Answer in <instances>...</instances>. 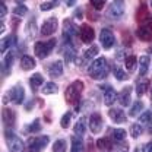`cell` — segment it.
Instances as JSON below:
<instances>
[{
  "instance_id": "1",
  "label": "cell",
  "mask_w": 152,
  "mask_h": 152,
  "mask_svg": "<svg viewBox=\"0 0 152 152\" xmlns=\"http://www.w3.org/2000/svg\"><path fill=\"white\" fill-rule=\"evenodd\" d=\"M108 72H110V67H108V64H107V60L104 58V57H98V58H95L94 61L89 64V67H88V73L89 76L92 77V79H104L105 76L108 75Z\"/></svg>"
},
{
  "instance_id": "2",
  "label": "cell",
  "mask_w": 152,
  "mask_h": 152,
  "mask_svg": "<svg viewBox=\"0 0 152 152\" xmlns=\"http://www.w3.org/2000/svg\"><path fill=\"white\" fill-rule=\"evenodd\" d=\"M82 91H83V82H82V80H75V82H72V83L67 86L66 92H64L66 101H67L69 104H75V102H77L79 98H80Z\"/></svg>"
},
{
  "instance_id": "3",
  "label": "cell",
  "mask_w": 152,
  "mask_h": 152,
  "mask_svg": "<svg viewBox=\"0 0 152 152\" xmlns=\"http://www.w3.org/2000/svg\"><path fill=\"white\" fill-rule=\"evenodd\" d=\"M54 47H56V39L54 38H51L48 41H38L34 45V53L39 60H42L53 51Z\"/></svg>"
},
{
  "instance_id": "4",
  "label": "cell",
  "mask_w": 152,
  "mask_h": 152,
  "mask_svg": "<svg viewBox=\"0 0 152 152\" xmlns=\"http://www.w3.org/2000/svg\"><path fill=\"white\" fill-rule=\"evenodd\" d=\"M4 139H6V142H7L9 152H23V148H25V146H23L22 139L18 137L10 129H6V130H4Z\"/></svg>"
},
{
  "instance_id": "5",
  "label": "cell",
  "mask_w": 152,
  "mask_h": 152,
  "mask_svg": "<svg viewBox=\"0 0 152 152\" xmlns=\"http://www.w3.org/2000/svg\"><path fill=\"white\" fill-rule=\"evenodd\" d=\"M75 35H77V28H76V25L70 19H66V20L63 22V39H64V44L75 45V44H73Z\"/></svg>"
},
{
  "instance_id": "6",
  "label": "cell",
  "mask_w": 152,
  "mask_h": 152,
  "mask_svg": "<svg viewBox=\"0 0 152 152\" xmlns=\"http://www.w3.org/2000/svg\"><path fill=\"white\" fill-rule=\"evenodd\" d=\"M50 139L48 136H37V137H31L28 140V152H41L47 145H48Z\"/></svg>"
},
{
  "instance_id": "7",
  "label": "cell",
  "mask_w": 152,
  "mask_h": 152,
  "mask_svg": "<svg viewBox=\"0 0 152 152\" xmlns=\"http://www.w3.org/2000/svg\"><path fill=\"white\" fill-rule=\"evenodd\" d=\"M57 25H58V23H57V18H54V16L45 19V20L42 22L41 28H39V34H41V35H44V37L53 35V34L56 32Z\"/></svg>"
},
{
  "instance_id": "8",
  "label": "cell",
  "mask_w": 152,
  "mask_h": 152,
  "mask_svg": "<svg viewBox=\"0 0 152 152\" xmlns=\"http://www.w3.org/2000/svg\"><path fill=\"white\" fill-rule=\"evenodd\" d=\"M99 41H101V45H102L105 50H110L114 45V41H115L113 31L108 29V28H104V29L99 32Z\"/></svg>"
},
{
  "instance_id": "9",
  "label": "cell",
  "mask_w": 152,
  "mask_h": 152,
  "mask_svg": "<svg viewBox=\"0 0 152 152\" xmlns=\"http://www.w3.org/2000/svg\"><path fill=\"white\" fill-rule=\"evenodd\" d=\"M124 1L123 0H114L110 4V9H108V15L114 19H120L124 13Z\"/></svg>"
},
{
  "instance_id": "10",
  "label": "cell",
  "mask_w": 152,
  "mask_h": 152,
  "mask_svg": "<svg viewBox=\"0 0 152 152\" xmlns=\"http://www.w3.org/2000/svg\"><path fill=\"white\" fill-rule=\"evenodd\" d=\"M79 37L82 39V42H85V44H89V42H92L95 38V31L92 26H89L88 23H83L82 26H80V29H79Z\"/></svg>"
},
{
  "instance_id": "11",
  "label": "cell",
  "mask_w": 152,
  "mask_h": 152,
  "mask_svg": "<svg viewBox=\"0 0 152 152\" xmlns=\"http://www.w3.org/2000/svg\"><path fill=\"white\" fill-rule=\"evenodd\" d=\"M89 129L92 133H99L102 129V117L99 113H92L89 117Z\"/></svg>"
},
{
  "instance_id": "12",
  "label": "cell",
  "mask_w": 152,
  "mask_h": 152,
  "mask_svg": "<svg viewBox=\"0 0 152 152\" xmlns=\"http://www.w3.org/2000/svg\"><path fill=\"white\" fill-rule=\"evenodd\" d=\"M104 104L107 107H111L114 102L117 101V92L113 86H104Z\"/></svg>"
},
{
  "instance_id": "13",
  "label": "cell",
  "mask_w": 152,
  "mask_h": 152,
  "mask_svg": "<svg viewBox=\"0 0 152 152\" xmlns=\"http://www.w3.org/2000/svg\"><path fill=\"white\" fill-rule=\"evenodd\" d=\"M1 118H3V123H4L6 129H12V127H13V124H15L16 114H15L13 110L6 108V110H3V113H1Z\"/></svg>"
},
{
  "instance_id": "14",
  "label": "cell",
  "mask_w": 152,
  "mask_h": 152,
  "mask_svg": "<svg viewBox=\"0 0 152 152\" xmlns=\"http://www.w3.org/2000/svg\"><path fill=\"white\" fill-rule=\"evenodd\" d=\"M9 96H10V99H12L15 104H22L23 99H25V91H23L22 86L18 85V86L12 88V91L9 92Z\"/></svg>"
},
{
  "instance_id": "15",
  "label": "cell",
  "mask_w": 152,
  "mask_h": 152,
  "mask_svg": "<svg viewBox=\"0 0 152 152\" xmlns=\"http://www.w3.org/2000/svg\"><path fill=\"white\" fill-rule=\"evenodd\" d=\"M47 70H48V75L51 77H60L61 73H63V61L61 60H56V61L50 63Z\"/></svg>"
},
{
  "instance_id": "16",
  "label": "cell",
  "mask_w": 152,
  "mask_h": 152,
  "mask_svg": "<svg viewBox=\"0 0 152 152\" xmlns=\"http://www.w3.org/2000/svg\"><path fill=\"white\" fill-rule=\"evenodd\" d=\"M108 117L113 120L114 123H126V121H127V115L124 114L123 110H120V108H110Z\"/></svg>"
},
{
  "instance_id": "17",
  "label": "cell",
  "mask_w": 152,
  "mask_h": 152,
  "mask_svg": "<svg viewBox=\"0 0 152 152\" xmlns=\"http://www.w3.org/2000/svg\"><path fill=\"white\" fill-rule=\"evenodd\" d=\"M132 91H133L132 86H126V88L120 92L118 101H120V104H121L123 107L130 105V102H132Z\"/></svg>"
},
{
  "instance_id": "18",
  "label": "cell",
  "mask_w": 152,
  "mask_h": 152,
  "mask_svg": "<svg viewBox=\"0 0 152 152\" xmlns=\"http://www.w3.org/2000/svg\"><path fill=\"white\" fill-rule=\"evenodd\" d=\"M136 35L142 41H151L152 39V26L151 25H143L136 31Z\"/></svg>"
},
{
  "instance_id": "19",
  "label": "cell",
  "mask_w": 152,
  "mask_h": 152,
  "mask_svg": "<svg viewBox=\"0 0 152 152\" xmlns=\"http://www.w3.org/2000/svg\"><path fill=\"white\" fill-rule=\"evenodd\" d=\"M13 60H15V54H13V53H6V57H4L3 64H1V75L3 76H7L10 73Z\"/></svg>"
},
{
  "instance_id": "20",
  "label": "cell",
  "mask_w": 152,
  "mask_h": 152,
  "mask_svg": "<svg viewBox=\"0 0 152 152\" xmlns=\"http://www.w3.org/2000/svg\"><path fill=\"white\" fill-rule=\"evenodd\" d=\"M149 63H151V57L148 56V54H143V56L139 58V75L140 76H145L148 73Z\"/></svg>"
},
{
  "instance_id": "21",
  "label": "cell",
  "mask_w": 152,
  "mask_h": 152,
  "mask_svg": "<svg viewBox=\"0 0 152 152\" xmlns=\"http://www.w3.org/2000/svg\"><path fill=\"white\" fill-rule=\"evenodd\" d=\"M72 142V148H70V152H83V142H82V137L80 136H72L70 139Z\"/></svg>"
},
{
  "instance_id": "22",
  "label": "cell",
  "mask_w": 152,
  "mask_h": 152,
  "mask_svg": "<svg viewBox=\"0 0 152 152\" xmlns=\"http://www.w3.org/2000/svg\"><path fill=\"white\" fill-rule=\"evenodd\" d=\"M20 67L23 70H32L35 67V60L31 56H23L20 58Z\"/></svg>"
},
{
  "instance_id": "23",
  "label": "cell",
  "mask_w": 152,
  "mask_h": 152,
  "mask_svg": "<svg viewBox=\"0 0 152 152\" xmlns=\"http://www.w3.org/2000/svg\"><path fill=\"white\" fill-rule=\"evenodd\" d=\"M63 54H64L66 61H72L76 56V47L75 45H70V44H64V47H63Z\"/></svg>"
},
{
  "instance_id": "24",
  "label": "cell",
  "mask_w": 152,
  "mask_h": 152,
  "mask_svg": "<svg viewBox=\"0 0 152 152\" xmlns=\"http://www.w3.org/2000/svg\"><path fill=\"white\" fill-rule=\"evenodd\" d=\"M85 121H86V118H85V117H80V118L76 121L75 129H73V130H75V134L80 136V137L85 134V130H86V123H85Z\"/></svg>"
},
{
  "instance_id": "25",
  "label": "cell",
  "mask_w": 152,
  "mask_h": 152,
  "mask_svg": "<svg viewBox=\"0 0 152 152\" xmlns=\"http://www.w3.org/2000/svg\"><path fill=\"white\" fill-rule=\"evenodd\" d=\"M15 39H16V37L13 35V34H10V35H6V37L1 39V45H0V51L1 53H4L12 44H15Z\"/></svg>"
},
{
  "instance_id": "26",
  "label": "cell",
  "mask_w": 152,
  "mask_h": 152,
  "mask_svg": "<svg viewBox=\"0 0 152 152\" xmlns=\"http://www.w3.org/2000/svg\"><path fill=\"white\" fill-rule=\"evenodd\" d=\"M29 83H31V86H32V89L34 91H37L38 88L44 83V77L41 76V73H35V75L31 76V79H29Z\"/></svg>"
},
{
  "instance_id": "27",
  "label": "cell",
  "mask_w": 152,
  "mask_h": 152,
  "mask_svg": "<svg viewBox=\"0 0 152 152\" xmlns=\"http://www.w3.org/2000/svg\"><path fill=\"white\" fill-rule=\"evenodd\" d=\"M41 92L45 95H51V94H57L58 92V86H57L54 82H47L44 85V88L41 89Z\"/></svg>"
},
{
  "instance_id": "28",
  "label": "cell",
  "mask_w": 152,
  "mask_h": 152,
  "mask_svg": "<svg viewBox=\"0 0 152 152\" xmlns=\"http://www.w3.org/2000/svg\"><path fill=\"white\" fill-rule=\"evenodd\" d=\"M96 54H98V45H91L85 53H83V61H89L91 58H94V57H96Z\"/></svg>"
},
{
  "instance_id": "29",
  "label": "cell",
  "mask_w": 152,
  "mask_h": 152,
  "mask_svg": "<svg viewBox=\"0 0 152 152\" xmlns=\"http://www.w3.org/2000/svg\"><path fill=\"white\" fill-rule=\"evenodd\" d=\"M38 32V28H37V23H35V19H31V22H28L26 25V35L29 38H34L37 35Z\"/></svg>"
},
{
  "instance_id": "30",
  "label": "cell",
  "mask_w": 152,
  "mask_h": 152,
  "mask_svg": "<svg viewBox=\"0 0 152 152\" xmlns=\"http://www.w3.org/2000/svg\"><path fill=\"white\" fill-rule=\"evenodd\" d=\"M148 85H149V80L148 79H142L140 82H137V85H136V94L139 95V96H142V95L146 92Z\"/></svg>"
},
{
  "instance_id": "31",
  "label": "cell",
  "mask_w": 152,
  "mask_h": 152,
  "mask_svg": "<svg viewBox=\"0 0 152 152\" xmlns=\"http://www.w3.org/2000/svg\"><path fill=\"white\" fill-rule=\"evenodd\" d=\"M142 110H143V102L142 101H134V104L132 105V108L129 111V115L130 117H136V115H139V113Z\"/></svg>"
},
{
  "instance_id": "32",
  "label": "cell",
  "mask_w": 152,
  "mask_h": 152,
  "mask_svg": "<svg viewBox=\"0 0 152 152\" xmlns=\"http://www.w3.org/2000/svg\"><path fill=\"white\" fill-rule=\"evenodd\" d=\"M66 139H57L53 143V152H66Z\"/></svg>"
},
{
  "instance_id": "33",
  "label": "cell",
  "mask_w": 152,
  "mask_h": 152,
  "mask_svg": "<svg viewBox=\"0 0 152 152\" xmlns=\"http://www.w3.org/2000/svg\"><path fill=\"white\" fill-rule=\"evenodd\" d=\"M96 145H98V148L102 149V151H110V149H111V142H110L108 137H101V139H98Z\"/></svg>"
},
{
  "instance_id": "34",
  "label": "cell",
  "mask_w": 152,
  "mask_h": 152,
  "mask_svg": "<svg viewBox=\"0 0 152 152\" xmlns=\"http://www.w3.org/2000/svg\"><path fill=\"white\" fill-rule=\"evenodd\" d=\"M110 132H111V136H113L115 140H118V142L126 139V130L124 129H113Z\"/></svg>"
},
{
  "instance_id": "35",
  "label": "cell",
  "mask_w": 152,
  "mask_h": 152,
  "mask_svg": "<svg viewBox=\"0 0 152 152\" xmlns=\"http://www.w3.org/2000/svg\"><path fill=\"white\" fill-rule=\"evenodd\" d=\"M26 130L29 133H38L41 130V121H39V118H35L29 126H26Z\"/></svg>"
},
{
  "instance_id": "36",
  "label": "cell",
  "mask_w": 152,
  "mask_h": 152,
  "mask_svg": "<svg viewBox=\"0 0 152 152\" xmlns=\"http://www.w3.org/2000/svg\"><path fill=\"white\" fill-rule=\"evenodd\" d=\"M114 75H115V79H117V80H126V79H129V75H127L121 67H115V69H114Z\"/></svg>"
},
{
  "instance_id": "37",
  "label": "cell",
  "mask_w": 152,
  "mask_h": 152,
  "mask_svg": "<svg viewBox=\"0 0 152 152\" xmlns=\"http://www.w3.org/2000/svg\"><path fill=\"white\" fill-rule=\"evenodd\" d=\"M28 13V7L23 6V4H18L15 9H13V15L15 16H25Z\"/></svg>"
},
{
  "instance_id": "38",
  "label": "cell",
  "mask_w": 152,
  "mask_h": 152,
  "mask_svg": "<svg viewBox=\"0 0 152 152\" xmlns=\"http://www.w3.org/2000/svg\"><path fill=\"white\" fill-rule=\"evenodd\" d=\"M130 134H132V137H134V139L139 137V136L142 134V126H140V124H136V123L132 124V126H130Z\"/></svg>"
},
{
  "instance_id": "39",
  "label": "cell",
  "mask_w": 152,
  "mask_h": 152,
  "mask_svg": "<svg viewBox=\"0 0 152 152\" xmlns=\"http://www.w3.org/2000/svg\"><path fill=\"white\" fill-rule=\"evenodd\" d=\"M139 121L143 123V124H151L152 123V113L151 111H145V113L139 117Z\"/></svg>"
},
{
  "instance_id": "40",
  "label": "cell",
  "mask_w": 152,
  "mask_h": 152,
  "mask_svg": "<svg viewBox=\"0 0 152 152\" xmlns=\"http://www.w3.org/2000/svg\"><path fill=\"white\" fill-rule=\"evenodd\" d=\"M136 57L134 56H127L126 57V60H124V64H126V67L129 69V70H133L134 69V66H136Z\"/></svg>"
},
{
  "instance_id": "41",
  "label": "cell",
  "mask_w": 152,
  "mask_h": 152,
  "mask_svg": "<svg viewBox=\"0 0 152 152\" xmlns=\"http://www.w3.org/2000/svg\"><path fill=\"white\" fill-rule=\"evenodd\" d=\"M70 118H72V113H70V111H69V113H66L63 117H61L60 124H61V127H63V129H67V127H69V124H70Z\"/></svg>"
},
{
  "instance_id": "42",
  "label": "cell",
  "mask_w": 152,
  "mask_h": 152,
  "mask_svg": "<svg viewBox=\"0 0 152 152\" xmlns=\"http://www.w3.org/2000/svg\"><path fill=\"white\" fill-rule=\"evenodd\" d=\"M146 18H148V10H146L145 4H142V7H140L139 12H137V19H139V20H145Z\"/></svg>"
},
{
  "instance_id": "43",
  "label": "cell",
  "mask_w": 152,
  "mask_h": 152,
  "mask_svg": "<svg viewBox=\"0 0 152 152\" xmlns=\"http://www.w3.org/2000/svg\"><path fill=\"white\" fill-rule=\"evenodd\" d=\"M54 7V4H53V1H44V3H41L39 4V9L42 10V12H47V10H51Z\"/></svg>"
},
{
  "instance_id": "44",
  "label": "cell",
  "mask_w": 152,
  "mask_h": 152,
  "mask_svg": "<svg viewBox=\"0 0 152 152\" xmlns=\"http://www.w3.org/2000/svg\"><path fill=\"white\" fill-rule=\"evenodd\" d=\"M91 4L94 6L96 10H99V9H102V6L105 4V0H91Z\"/></svg>"
},
{
  "instance_id": "45",
  "label": "cell",
  "mask_w": 152,
  "mask_h": 152,
  "mask_svg": "<svg viewBox=\"0 0 152 152\" xmlns=\"http://www.w3.org/2000/svg\"><path fill=\"white\" fill-rule=\"evenodd\" d=\"M6 13H7V7H6L4 3L1 1V3H0V16H1V19L6 16Z\"/></svg>"
},
{
  "instance_id": "46",
  "label": "cell",
  "mask_w": 152,
  "mask_h": 152,
  "mask_svg": "<svg viewBox=\"0 0 152 152\" xmlns=\"http://www.w3.org/2000/svg\"><path fill=\"white\" fill-rule=\"evenodd\" d=\"M142 152H152V142H148L142 146Z\"/></svg>"
},
{
  "instance_id": "47",
  "label": "cell",
  "mask_w": 152,
  "mask_h": 152,
  "mask_svg": "<svg viewBox=\"0 0 152 152\" xmlns=\"http://www.w3.org/2000/svg\"><path fill=\"white\" fill-rule=\"evenodd\" d=\"M75 18L76 19H82V10H80V9H77V10L75 12Z\"/></svg>"
},
{
  "instance_id": "48",
  "label": "cell",
  "mask_w": 152,
  "mask_h": 152,
  "mask_svg": "<svg viewBox=\"0 0 152 152\" xmlns=\"http://www.w3.org/2000/svg\"><path fill=\"white\" fill-rule=\"evenodd\" d=\"M75 3H76V0H66V4L67 6H73Z\"/></svg>"
},
{
  "instance_id": "49",
  "label": "cell",
  "mask_w": 152,
  "mask_h": 152,
  "mask_svg": "<svg viewBox=\"0 0 152 152\" xmlns=\"http://www.w3.org/2000/svg\"><path fill=\"white\" fill-rule=\"evenodd\" d=\"M15 1H16V3H18V4H22V3H23V1H25V0H15Z\"/></svg>"
},
{
  "instance_id": "50",
  "label": "cell",
  "mask_w": 152,
  "mask_h": 152,
  "mask_svg": "<svg viewBox=\"0 0 152 152\" xmlns=\"http://www.w3.org/2000/svg\"><path fill=\"white\" fill-rule=\"evenodd\" d=\"M133 152H142V149H134Z\"/></svg>"
},
{
  "instance_id": "51",
  "label": "cell",
  "mask_w": 152,
  "mask_h": 152,
  "mask_svg": "<svg viewBox=\"0 0 152 152\" xmlns=\"http://www.w3.org/2000/svg\"><path fill=\"white\" fill-rule=\"evenodd\" d=\"M151 101H152V94H151Z\"/></svg>"
},
{
  "instance_id": "52",
  "label": "cell",
  "mask_w": 152,
  "mask_h": 152,
  "mask_svg": "<svg viewBox=\"0 0 152 152\" xmlns=\"http://www.w3.org/2000/svg\"><path fill=\"white\" fill-rule=\"evenodd\" d=\"M151 6H152V0H151Z\"/></svg>"
},
{
  "instance_id": "53",
  "label": "cell",
  "mask_w": 152,
  "mask_h": 152,
  "mask_svg": "<svg viewBox=\"0 0 152 152\" xmlns=\"http://www.w3.org/2000/svg\"><path fill=\"white\" fill-rule=\"evenodd\" d=\"M123 152H126V151H123Z\"/></svg>"
}]
</instances>
